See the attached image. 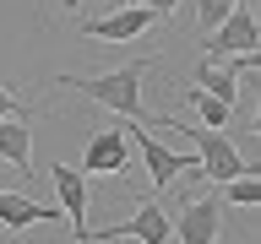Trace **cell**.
<instances>
[{
    "mask_svg": "<svg viewBox=\"0 0 261 244\" xmlns=\"http://www.w3.org/2000/svg\"><path fill=\"white\" fill-rule=\"evenodd\" d=\"M147 71H152V60H120L114 71H103V76H71V71H65L60 87L93 98L103 109H114L120 119H130V125H152V114L142 109V76Z\"/></svg>",
    "mask_w": 261,
    "mask_h": 244,
    "instance_id": "cell-1",
    "label": "cell"
},
{
    "mask_svg": "<svg viewBox=\"0 0 261 244\" xmlns=\"http://www.w3.org/2000/svg\"><path fill=\"white\" fill-rule=\"evenodd\" d=\"M174 130H185V136L196 141V174H207L212 185H228L234 174H256V168L245 163V152L228 141L223 130H207V125H179V119H174Z\"/></svg>",
    "mask_w": 261,
    "mask_h": 244,
    "instance_id": "cell-2",
    "label": "cell"
},
{
    "mask_svg": "<svg viewBox=\"0 0 261 244\" xmlns=\"http://www.w3.org/2000/svg\"><path fill=\"white\" fill-rule=\"evenodd\" d=\"M212 44L201 60H223V54H256V11H250V0H240L234 11L218 22V27L207 33Z\"/></svg>",
    "mask_w": 261,
    "mask_h": 244,
    "instance_id": "cell-3",
    "label": "cell"
},
{
    "mask_svg": "<svg viewBox=\"0 0 261 244\" xmlns=\"http://www.w3.org/2000/svg\"><path fill=\"white\" fill-rule=\"evenodd\" d=\"M82 174H130V146H125V125L93 130L82 146Z\"/></svg>",
    "mask_w": 261,
    "mask_h": 244,
    "instance_id": "cell-4",
    "label": "cell"
},
{
    "mask_svg": "<svg viewBox=\"0 0 261 244\" xmlns=\"http://www.w3.org/2000/svg\"><path fill=\"white\" fill-rule=\"evenodd\" d=\"M93 239H136V244H169V211L158 206V201H147L136 217H125V223H114V228H87L82 233V244H93Z\"/></svg>",
    "mask_w": 261,
    "mask_h": 244,
    "instance_id": "cell-5",
    "label": "cell"
},
{
    "mask_svg": "<svg viewBox=\"0 0 261 244\" xmlns=\"http://www.w3.org/2000/svg\"><path fill=\"white\" fill-rule=\"evenodd\" d=\"M218 228H223V195L212 190L201 201H185L174 217V233L179 244H218Z\"/></svg>",
    "mask_w": 261,
    "mask_h": 244,
    "instance_id": "cell-6",
    "label": "cell"
},
{
    "mask_svg": "<svg viewBox=\"0 0 261 244\" xmlns=\"http://www.w3.org/2000/svg\"><path fill=\"white\" fill-rule=\"evenodd\" d=\"M136 146H142V163H147V174H152L158 190H169L179 174H196V158H191V152H169L152 130H136Z\"/></svg>",
    "mask_w": 261,
    "mask_h": 244,
    "instance_id": "cell-7",
    "label": "cell"
},
{
    "mask_svg": "<svg viewBox=\"0 0 261 244\" xmlns=\"http://www.w3.org/2000/svg\"><path fill=\"white\" fill-rule=\"evenodd\" d=\"M158 22V16L147 11V6H114L109 16H98V22H82V38H103V44H125L136 33H147Z\"/></svg>",
    "mask_w": 261,
    "mask_h": 244,
    "instance_id": "cell-8",
    "label": "cell"
},
{
    "mask_svg": "<svg viewBox=\"0 0 261 244\" xmlns=\"http://www.w3.org/2000/svg\"><path fill=\"white\" fill-rule=\"evenodd\" d=\"M49 179H55V195H60V211L71 217V233H76V244H82V233H87V185H82V168H71V163H55L49 168Z\"/></svg>",
    "mask_w": 261,
    "mask_h": 244,
    "instance_id": "cell-9",
    "label": "cell"
},
{
    "mask_svg": "<svg viewBox=\"0 0 261 244\" xmlns=\"http://www.w3.org/2000/svg\"><path fill=\"white\" fill-rule=\"evenodd\" d=\"M0 158L11 163L16 174H33V130L22 119H0Z\"/></svg>",
    "mask_w": 261,
    "mask_h": 244,
    "instance_id": "cell-10",
    "label": "cell"
},
{
    "mask_svg": "<svg viewBox=\"0 0 261 244\" xmlns=\"http://www.w3.org/2000/svg\"><path fill=\"white\" fill-rule=\"evenodd\" d=\"M44 217H49L44 201H33V195H22V190H0V223L11 228V233H22V228H33V223H44Z\"/></svg>",
    "mask_w": 261,
    "mask_h": 244,
    "instance_id": "cell-11",
    "label": "cell"
},
{
    "mask_svg": "<svg viewBox=\"0 0 261 244\" xmlns=\"http://www.w3.org/2000/svg\"><path fill=\"white\" fill-rule=\"evenodd\" d=\"M196 87H201V93H212L218 103H228V109H234V98H240V76H228L223 65H212V60L196 65Z\"/></svg>",
    "mask_w": 261,
    "mask_h": 244,
    "instance_id": "cell-12",
    "label": "cell"
},
{
    "mask_svg": "<svg viewBox=\"0 0 261 244\" xmlns=\"http://www.w3.org/2000/svg\"><path fill=\"white\" fill-rule=\"evenodd\" d=\"M185 98H191V109L201 114V125H207V130H223V125H228V103H218L212 93H201L196 81L185 87Z\"/></svg>",
    "mask_w": 261,
    "mask_h": 244,
    "instance_id": "cell-13",
    "label": "cell"
},
{
    "mask_svg": "<svg viewBox=\"0 0 261 244\" xmlns=\"http://www.w3.org/2000/svg\"><path fill=\"white\" fill-rule=\"evenodd\" d=\"M218 195H223L228 206H256V201H261V179H256V174H234Z\"/></svg>",
    "mask_w": 261,
    "mask_h": 244,
    "instance_id": "cell-14",
    "label": "cell"
},
{
    "mask_svg": "<svg viewBox=\"0 0 261 244\" xmlns=\"http://www.w3.org/2000/svg\"><path fill=\"white\" fill-rule=\"evenodd\" d=\"M234 6H240V0H196V22H201V33H212Z\"/></svg>",
    "mask_w": 261,
    "mask_h": 244,
    "instance_id": "cell-15",
    "label": "cell"
},
{
    "mask_svg": "<svg viewBox=\"0 0 261 244\" xmlns=\"http://www.w3.org/2000/svg\"><path fill=\"white\" fill-rule=\"evenodd\" d=\"M22 114H28V103H22V98L0 81V119H22Z\"/></svg>",
    "mask_w": 261,
    "mask_h": 244,
    "instance_id": "cell-16",
    "label": "cell"
},
{
    "mask_svg": "<svg viewBox=\"0 0 261 244\" xmlns=\"http://www.w3.org/2000/svg\"><path fill=\"white\" fill-rule=\"evenodd\" d=\"M120 6H147L152 16H174V6H179V0H120Z\"/></svg>",
    "mask_w": 261,
    "mask_h": 244,
    "instance_id": "cell-17",
    "label": "cell"
},
{
    "mask_svg": "<svg viewBox=\"0 0 261 244\" xmlns=\"http://www.w3.org/2000/svg\"><path fill=\"white\" fill-rule=\"evenodd\" d=\"M65 6H82V0H65Z\"/></svg>",
    "mask_w": 261,
    "mask_h": 244,
    "instance_id": "cell-18",
    "label": "cell"
}]
</instances>
